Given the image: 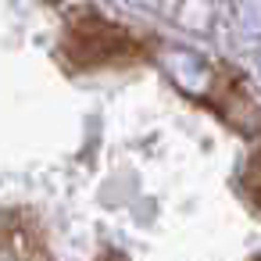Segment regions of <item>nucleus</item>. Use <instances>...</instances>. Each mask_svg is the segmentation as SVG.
I'll return each mask as SVG.
<instances>
[{"instance_id": "f257e3e1", "label": "nucleus", "mask_w": 261, "mask_h": 261, "mask_svg": "<svg viewBox=\"0 0 261 261\" xmlns=\"http://www.w3.org/2000/svg\"><path fill=\"white\" fill-rule=\"evenodd\" d=\"M65 54L83 65V68H93V65H104V61H118V58H136L140 54V43L118 29V25H108L100 18H90V22H75L65 36Z\"/></svg>"}, {"instance_id": "f03ea898", "label": "nucleus", "mask_w": 261, "mask_h": 261, "mask_svg": "<svg viewBox=\"0 0 261 261\" xmlns=\"http://www.w3.org/2000/svg\"><path fill=\"white\" fill-rule=\"evenodd\" d=\"M257 261H261V257H257Z\"/></svg>"}]
</instances>
